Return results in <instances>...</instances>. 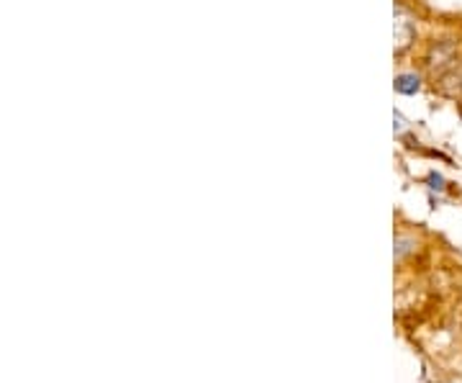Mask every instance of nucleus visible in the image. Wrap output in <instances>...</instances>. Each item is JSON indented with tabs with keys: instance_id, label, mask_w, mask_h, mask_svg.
I'll use <instances>...</instances> for the list:
<instances>
[{
	"instance_id": "1",
	"label": "nucleus",
	"mask_w": 462,
	"mask_h": 383,
	"mask_svg": "<svg viewBox=\"0 0 462 383\" xmlns=\"http://www.w3.org/2000/svg\"><path fill=\"white\" fill-rule=\"evenodd\" d=\"M393 32H396V51H403L411 47V42L416 39V26H413L411 16L396 8V23H393Z\"/></svg>"
},
{
	"instance_id": "2",
	"label": "nucleus",
	"mask_w": 462,
	"mask_h": 383,
	"mask_svg": "<svg viewBox=\"0 0 462 383\" xmlns=\"http://www.w3.org/2000/svg\"><path fill=\"white\" fill-rule=\"evenodd\" d=\"M396 90L401 96H413L421 90V78L413 72H401V75H396Z\"/></svg>"
},
{
	"instance_id": "3",
	"label": "nucleus",
	"mask_w": 462,
	"mask_h": 383,
	"mask_svg": "<svg viewBox=\"0 0 462 383\" xmlns=\"http://www.w3.org/2000/svg\"><path fill=\"white\" fill-rule=\"evenodd\" d=\"M430 183V188H434V191H445V181H442V175H437V173H431Z\"/></svg>"
}]
</instances>
